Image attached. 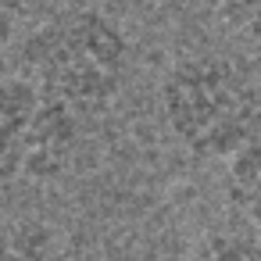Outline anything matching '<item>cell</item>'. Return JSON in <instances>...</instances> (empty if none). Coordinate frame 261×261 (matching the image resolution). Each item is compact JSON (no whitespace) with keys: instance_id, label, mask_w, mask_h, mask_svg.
<instances>
[{"instance_id":"cell-1","label":"cell","mask_w":261,"mask_h":261,"mask_svg":"<svg viewBox=\"0 0 261 261\" xmlns=\"http://www.w3.org/2000/svg\"><path fill=\"white\" fill-rule=\"evenodd\" d=\"M133 65V43L118 18L100 8H68L40 22L22 43L25 75L58 104L86 115H104Z\"/></svg>"},{"instance_id":"cell-2","label":"cell","mask_w":261,"mask_h":261,"mask_svg":"<svg viewBox=\"0 0 261 261\" xmlns=\"http://www.w3.org/2000/svg\"><path fill=\"white\" fill-rule=\"evenodd\" d=\"M172 140L193 158H232L261 133V79L236 58L204 50L179 58L158 90Z\"/></svg>"},{"instance_id":"cell-3","label":"cell","mask_w":261,"mask_h":261,"mask_svg":"<svg viewBox=\"0 0 261 261\" xmlns=\"http://www.w3.org/2000/svg\"><path fill=\"white\" fill-rule=\"evenodd\" d=\"M83 118L47 97L25 72L0 75V182H50L68 172Z\"/></svg>"},{"instance_id":"cell-4","label":"cell","mask_w":261,"mask_h":261,"mask_svg":"<svg viewBox=\"0 0 261 261\" xmlns=\"http://www.w3.org/2000/svg\"><path fill=\"white\" fill-rule=\"evenodd\" d=\"M225 197L250 225L261 229V133L229 158Z\"/></svg>"},{"instance_id":"cell-5","label":"cell","mask_w":261,"mask_h":261,"mask_svg":"<svg viewBox=\"0 0 261 261\" xmlns=\"http://www.w3.org/2000/svg\"><path fill=\"white\" fill-rule=\"evenodd\" d=\"M0 261H58L54 236L40 222H22L0 232Z\"/></svg>"},{"instance_id":"cell-6","label":"cell","mask_w":261,"mask_h":261,"mask_svg":"<svg viewBox=\"0 0 261 261\" xmlns=\"http://www.w3.org/2000/svg\"><path fill=\"white\" fill-rule=\"evenodd\" d=\"M190 261H261V243L247 232H207Z\"/></svg>"},{"instance_id":"cell-7","label":"cell","mask_w":261,"mask_h":261,"mask_svg":"<svg viewBox=\"0 0 261 261\" xmlns=\"http://www.w3.org/2000/svg\"><path fill=\"white\" fill-rule=\"evenodd\" d=\"M218 18L250 40H261V0H215Z\"/></svg>"},{"instance_id":"cell-8","label":"cell","mask_w":261,"mask_h":261,"mask_svg":"<svg viewBox=\"0 0 261 261\" xmlns=\"http://www.w3.org/2000/svg\"><path fill=\"white\" fill-rule=\"evenodd\" d=\"M15 29H18V4L15 0H0V50L11 43Z\"/></svg>"}]
</instances>
